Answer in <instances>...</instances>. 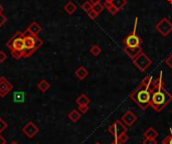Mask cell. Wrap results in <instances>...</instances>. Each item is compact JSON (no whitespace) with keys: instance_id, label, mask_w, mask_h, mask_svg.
Listing matches in <instances>:
<instances>
[{"instance_id":"obj_13","label":"cell","mask_w":172,"mask_h":144,"mask_svg":"<svg viewBox=\"0 0 172 144\" xmlns=\"http://www.w3.org/2000/svg\"><path fill=\"white\" fill-rule=\"evenodd\" d=\"M158 133L157 130L154 128V127H148L146 130L144 131L143 133V137L144 138H153V139H156L158 137Z\"/></svg>"},{"instance_id":"obj_29","label":"cell","mask_w":172,"mask_h":144,"mask_svg":"<svg viewBox=\"0 0 172 144\" xmlns=\"http://www.w3.org/2000/svg\"><path fill=\"white\" fill-rule=\"evenodd\" d=\"M142 144H157V140L153 138H144Z\"/></svg>"},{"instance_id":"obj_15","label":"cell","mask_w":172,"mask_h":144,"mask_svg":"<svg viewBox=\"0 0 172 144\" xmlns=\"http://www.w3.org/2000/svg\"><path fill=\"white\" fill-rule=\"evenodd\" d=\"M37 88L39 89V91L42 93H47L49 89H51V84H49L47 80H40L37 84Z\"/></svg>"},{"instance_id":"obj_18","label":"cell","mask_w":172,"mask_h":144,"mask_svg":"<svg viewBox=\"0 0 172 144\" xmlns=\"http://www.w3.org/2000/svg\"><path fill=\"white\" fill-rule=\"evenodd\" d=\"M113 5H114L118 10H122L123 8L126 6V4H127V0H112V2H111Z\"/></svg>"},{"instance_id":"obj_1","label":"cell","mask_w":172,"mask_h":144,"mask_svg":"<svg viewBox=\"0 0 172 144\" xmlns=\"http://www.w3.org/2000/svg\"><path fill=\"white\" fill-rule=\"evenodd\" d=\"M163 72H160L156 80H153L149 91L151 92V102L150 107L156 112L160 113L164 108L172 101L171 94L165 89L164 79H163Z\"/></svg>"},{"instance_id":"obj_12","label":"cell","mask_w":172,"mask_h":144,"mask_svg":"<svg viewBox=\"0 0 172 144\" xmlns=\"http://www.w3.org/2000/svg\"><path fill=\"white\" fill-rule=\"evenodd\" d=\"M75 76H76V78L80 80V81H84L86 78L89 76V71L86 69L85 67H79L78 69L76 70L75 72Z\"/></svg>"},{"instance_id":"obj_7","label":"cell","mask_w":172,"mask_h":144,"mask_svg":"<svg viewBox=\"0 0 172 144\" xmlns=\"http://www.w3.org/2000/svg\"><path fill=\"white\" fill-rule=\"evenodd\" d=\"M13 89L12 84L5 77H0V97L5 98Z\"/></svg>"},{"instance_id":"obj_23","label":"cell","mask_w":172,"mask_h":144,"mask_svg":"<svg viewBox=\"0 0 172 144\" xmlns=\"http://www.w3.org/2000/svg\"><path fill=\"white\" fill-rule=\"evenodd\" d=\"M93 9L96 11L98 14H100V13H102L104 11V9H105V6H104V4H102L101 2L96 4V5L93 6Z\"/></svg>"},{"instance_id":"obj_30","label":"cell","mask_w":172,"mask_h":144,"mask_svg":"<svg viewBox=\"0 0 172 144\" xmlns=\"http://www.w3.org/2000/svg\"><path fill=\"white\" fill-rule=\"evenodd\" d=\"M88 16L90 17L91 19H96L97 17L99 16V14H98V13H97L96 11H95L94 9H92V10H90V11L88 12Z\"/></svg>"},{"instance_id":"obj_35","label":"cell","mask_w":172,"mask_h":144,"mask_svg":"<svg viewBox=\"0 0 172 144\" xmlns=\"http://www.w3.org/2000/svg\"><path fill=\"white\" fill-rule=\"evenodd\" d=\"M0 144H6V139L0 134Z\"/></svg>"},{"instance_id":"obj_40","label":"cell","mask_w":172,"mask_h":144,"mask_svg":"<svg viewBox=\"0 0 172 144\" xmlns=\"http://www.w3.org/2000/svg\"><path fill=\"white\" fill-rule=\"evenodd\" d=\"M106 2H112V0H105Z\"/></svg>"},{"instance_id":"obj_20","label":"cell","mask_w":172,"mask_h":144,"mask_svg":"<svg viewBox=\"0 0 172 144\" xmlns=\"http://www.w3.org/2000/svg\"><path fill=\"white\" fill-rule=\"evenodd\" d=\"M152 82H153L152 76H147V77H145L143 79L142 83H141V85H140V86H142V87H144V88H146V89L149 90V88H150Z\"/></svg>"},{"instance_id":"obj_38","label":"cell","mask_w":172,"mask_h":144,"mask_svg":"<svg viewBox=\"0 0 172 144\" xmlns=\"http://www.w3.org/2000/svg\"><path fill=\"white\" fill-rule=\"evenodd\" d=\"M3 10H4V8H3V6L1 5V4H0V14L3 13Z\"/></svg>"},{"instance_id":"obj_16","label":"cell","mask_w":172,"mask_h":144,"mask_svg":"<svg viewBox=\"0 0 172 144\" xmlns=\"http://www.w3.org/2000/svg\"><path fill=\"white\" fill-rule=\"evenodd\" d=\"M67 117H69V119L71 121V122L76 123V122H78V121L81 119V112H80L79 110L75 109V110H71V111L70 112L69 115H67Z\"/></svg>"},{"instance_id":"obj_21","label":"cell","mask_w":172,"mask_h":144,"mask_svg":"<svg viewBox=\"0 0 172 144\" xmlns=\"http://www.w3.org/2000/svg\"><path fill=\"white\" fill-rule=\"evenodd\" d=\"M11 56L15 58V60H20V58L24 57V51H18V49H10Z\"/></svg>"},{"instance_id":"obj_41","label":"cell","mask_w":172,"mask_h":144,"mask_svg":"<svg viewBox=\"0 0 172 144\" xmlns=\"http://www.w3.org/2000/svg\"><path fill=\"white\" fill-rule=\"evenodd\" d=\"M94 144H101V143H100V142H96V143H94Z\"/></svg>"},{"instance_id":"obj_22","label":"cell","mask_w":172,"mask_h":144,"mask_svg":"<svg viewBox=\"0 0 172 144\" xmlns=\"http://www.w3.org/2000/svg\"><path fill=\"white\" fill-rule=\"evenodd\" d=\"M90 52L92 53L94 57H98L100 53L102 52V48L100 47V46H98V44H94V46L91 47Z\"/></svg>"},{"instance_id":"obj_33","label":"cell","mask_w":172,"mask_h":144,"mask_svg":"<svg viewBox=\"0 0 172 144\" xmlns=\"http://www.w3.org/2000/svg\"><path fill=\"white\" fill-rule=\"evenodd\" d=\"M165 65H167V67H169L172 70V53L169 55V57L165 60Z\"/></svg>"},{"instance_id":"obj_24","label":"cell","mask_w":172,"mask_h":144,"mask_svg":"<svg viewBox=\"0 0 172 144\" xmlns=\"http://www.w3.org/2000/svg\"><path fill=\"white\" fill-rule=\"evenodd\" d=\"M14 101L15 102H22L24 101V93L16 92L14 93Z\"/></svg>"},{"instance_id":"obj_17","label":"cell","mask_w":172,"mask_h":144,"mask_svg":"<svg viewBox=\"0 0 172 144\" xmlns=\"http://www.w3.org/2000/svg\"><path fill=\"white\" fill-rule=\"evenodd\" d=\"M63 9H65V11L67 14H74L76 11V9H78V7H76V5L72 1H69L65 6H63Z\"/></svg>"},{"instance_id":"obj_4","label":"cell","mask_w":172,"mask_h":144,"mask_svg":"<svg viewBox=\"0 0 172 144\" xmlns=\"http://www.w3.org/2000/svg\"><path fill=\"white\" fill-rule=\"evenodd\" d=\"M109 132H110L113 136H114L115 140H118L122 135L127 134L128 132V129H127V126L122 122L121 120H116L113 122L112 125H110L109 127Z\"/></svg>"},{"instance_id":"obj_3","label":"cell","mask_w":172,"mask_h":144,"mask_svg":"<svg viewBox=\"0 0 172 144\" xmlns=\"http://www.w3.org/2000/svg\"><path fill=\"white\" fill-rule=\"evenodd\" d=\"M137 24H138V17H136L135 22H134L133 31L123 40L124 47H141V43H142L143 40L138 37L137 33H136V30H137Z\"/></svg>"},{"instance_id":"obj_2","label":"cell","mask_w":172,"mask_h":144,"mask_svg":"<svg viewBox=\"0 0 172 144\" xmlns=\"http://www.w3.org/2000/svg\"><path fill=\"white\" fill-rule=\"evenodd\" d=\"M130 99L141 110H146L150 107L151 92L146 88L139 86L134 92L130 94Z\"/></svg>"},{"instance_id":"obj_11","label":"cell","mask_w":172,"mask_h":144,"mask_svg":"<svg viewBox=\"0 0 172 144\" xmlns=\"http://www.w3.org/2000/svg\"><path fill=\"white\" fill-rule=\"evenodd\" d=\"M124 52L127 53V56H128L130 58H134L137 57L139 53H141L143 52V48L141 47H124Z\"/></svg>"},{"instance_id":"obj_10","label":"cell","mask_w":172,"mask_h":144,"mask_svg":"<svg viewBox=\"0 0 172 144\" xmlns=\"http://www.w3.org/2000/svg\"><path fill=\"white\" fill-rule=\"evenodd\" d=\"M138 117L136 116L132 111H127L126 113H124V115L121 117V121L123 122L127 127H131L135 124V122L137 121Z\"/></svg>"},{"instance_id":"obj_19","label":"cell","mask_w":172,"mask_h":144,"mask_svg":"<svg viewBox=\"0 0 172 144\" xmlns=\"http://www.w3.org/2000/svg\"><path fill=\"white\" fill-rule=\"evenodd\" d=\"M104 6H105V8L106 9L111 13V14H113V15H115V14H117L118 12H119V10L117 9V8L113 5V4L111 3V2H106L105 1V3H104Z\"/></svg>"},{"instance_id":"obj_9","label":"cell","mask_w":172,"mask_h":144,"mask_svg":"<svg viewBox=\"0 0 172 144\" xmlns=\"http://www.w3.org/2000/svg\"><path fill=\"white\" fill-rule=\"evenodd\" d=\"M42 27L37 21H32L31 23L27 26L25 31H24V35L26 34H30V35H33V37H38L39 33L42 32Z\"/></svg>"},{"instance_id":"obj_37","label":"cell","mask_w":172,"mask_h":144,"mask_svg":"<svg viewBox=\"0 0 172 144\" xmlns=\"http://www.w3.org/2000/svg\"><path fill=\"white\" fill-rule=\"evenodd\" d=\"M111 144H124V143H121L120 141H117V140H114Z\"/></svg>"},{"instance_id":"obj_34","label":"cell","mask_w":172,"mask_h":144,"mask_svg":"<svg viewBox=\"0 0 172 144\" xmlns=\"http://www.w3.org/2000/svg\"><path fill=\"white\" fill-rule=\"evenodd\" d=\"M7 60V55L3 51H0V62H4Z\"/></svg>"},{"instance_id":"obj_26","label":"cell","mask_w":172,"mask_h":144,"mask_svg":"<svg viewBox=\"0 0 172 144\" xmlns=\"http://www.w3.org/2000/svg\"><path fill=\"white\" fill-rule=\"evenodd\" d=\"M8 127V124L6 121H4L1 117H0V134H1L2 132H4L5 130L7 129Z\"/></svg>"},{"instance_id":"obj_8","label":"cell","mask_w":172,"mask_h":144,"mask_svg":"<svg viewBox=\"0 0 172 144\" xmlns=\"http://www.w3.org/2000/svg\"><path fill=\"white\" fill-rule=\"evenodd\" d=\"M22 132L26 135L27 138L31 139L39 132V128L33 122H27L23 127H22Z\"/></svg>"},{"instance_id":"obj_39","label":"cell","mask_w":172,"mask_h":144,"mask_svg":"<svg viewBox=\"0 0 172 144\" xmlns=\"http://www.w3.org/2000/svg\"><path fill=\"white\" fill-rule=\"evenodd\" d=\"M10 144H18V143H17L16 141H12V142H11Z\"/></svg>"},{"instance_id":"obj_27","label":"cell","mask_w":172,"mask_h":144,"mask_svg":"<svg viewBox=\"0 0 172 144\" xmlns=\"http://www.w3.org/2000/svg\"><path fill=\"white\" fill-rule=\"evenodd\" d=\"M162 144H172V129H170V134L164 137V139L161 141Z\"/></svg>"},{"instance_id":"obj_6","label":"cell","mask_w":172,"mask_h":144,"mask_svg":"<svg viewBox=\"0 0 172 144\" xmlns=\"http://www.w3.org/2000/svg\"><path fill=\"white\" fill-rule=\"evenodd\" d=\"M155 28L162 37H167L172 32V22L168 18L164 17L156 24Z\"/></svg>"},{"instance_id":"obj_5","label":"cell","mask_w":172,"mask_h":144,"mask_svg":"<svg viewBox=\"0 0 172 144\" xmlns=\"http://www.w3.org/2000/svg\"><path fill=\"white\" fill-rule=\"evenodd\" d=\"M133 64L140 72H145L152 65V60L142 52L133 60Z\"/></svg>"},{"instance_id":"obj_31","label":"cell","mask_w":172,"mask_h":144,"mask_svg":"<svg viewBox=\"0 0 172 144\" xmlns=\"http://www.w3.org/2000/svg\"><path fill=\"white\" fill-rule=\"evenodd\" d=\"M6 22H7V17L4 15L3 13H1V14H0V27H2Z\"/></svg>"},{"instance_id":"obj_32","label":"cell","mask_w":172,"mask_h":144,"mask_svg":"<svg viewBox=\"0 0 172 144\" xmlns=\"http://www.w3.org/2000/svg\"><path fill=\"white\" fill-rule=\"evenodd\" d=\"M128 140H129V136H128L127 134H124V135H122V136H121L119 139H118L117 141H120L121 143H124V144H125Z\"/></svg>"},{"instance_id":"obj_28","label":"cell","mask_w":172,"mask_h":144,"mask_svg":"<svg viewBox=\"0 0 172 144\" xmlns=\"http://www.w3.org/2000/svg\"><path fill=\"white\" fill-rule=\"evenodd\" d=\"M78 110L81 114H86V113H88V111L90 110V107H89V105H81V106H79Z\"/></svg>"},{"instance_id":"obj_14","label":"cell","mask_w":172,"mask_h":144,"mask_svg":"<svg viewBox=\"0 0 172 144\" xmlns=\"http://www.w3.org/2000/svg\"><path fill=\"white\" fill-rule=\"evenodd\" d=\"M91 102V99L88 97V95L86 94H81V95L76 98V103L78 106H81V105H89Z\"/></svg>"},{"instance_id":"obj_36","label":"cell","mask_w":172,"mask_h":144,"mask_svg":"<svg viewBox=\"0 0 172 144\" xmlns=\"http://www.w3.org/2000/svg\"><path fill=\"white\" fill-rule=\"evenodd\" d=\"M89 1L91 2V4H92L93 6H94V5H96V4H98V3L101 2V1H100V0H89Z\"/></svg>"},{"instance_id":"obj_25","label":"cell","mask_w":172,"mask_h":144,"mask_svg":"<svg viewBox=\"0 0 172 144\" xmlns=\"http://www.w3.org/2000/svg\"><path fill=\"white\" fill-rule=\"evenodd\" d=\"M81 8H83V9L88 13L90 10L93 9V5L91 4L90 1H86V2H84L83 4H81Z\"/></svg>"}]
</instances>
